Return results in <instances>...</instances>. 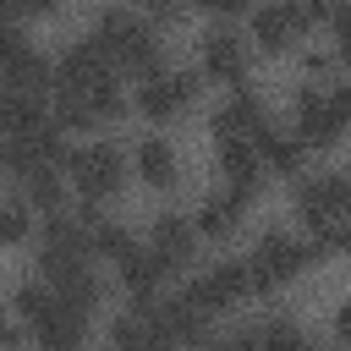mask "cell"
<instances>
[{"label": "cell", "mask_w": 351, "mask_h": 351, "mask_svg": "<svg viewBox=\"0 0 351 351\" xmlns=\"http://www.w3.org/2000/svg\"><path fill=\"white\" fill-rule=\"evenodd\" d=\"M154 318H159L170 351H176V346H203V340H208V313L192 307L186 296H176V302H154Z\"/></svg>", "instance_id": "obj_14"}, {"label": "cell", "mask_w": 351, "mask_h": 351, "mask_svg": "<svg viewBox=\"0 0 351 351\" xmlns=\"http://www.w3.org/2000/svg\"><path fill=\"white\" fill-rule=\"evenodd\" d=\"M258 154H263V165H269L274 176H296L307 143H302V132H263V137H258Z\"/></svg>", "instance_id": "obj_20"}, {"label": "cell", "mask_w": 351, "mask_h": 351, "mask_svg": "<svg viewBox=\"0 0 351 351\" xmlns=\"http://www.w3.org/2000/svg\"><path fill=\"white\" fill-rule=\"evenodd\" d=\"M60 0H5V11H11V22H22V16H49Z\"/></svg>", "instance_id": "obj_30"}, {"label": "cell", "mask_w": 351, "mask_h": 351, "mask_svg": "<svg viewBox=\"0 0 351 351\" xmlns=\"http://www.w3.org/2000/svg\"><path fill=\"white\" fill-rule=\"evenodd\" d=\"M263 154H258V143L252 137H230V143H219V176H225V186L230 192H241V197H252L258 186H263Z\"/></svg>", "instance_id": "obj_13"}, {"label": "cell", "mask_w": 351, "mask_h": 351, "mask_svg": "<svg viewBox=\"0 0 351 351\" xmlns=\"http://www.w3.org/2000/svg\"><path fill=\"white\" fill-rule=\"evenodd\" d=\"M93 252H99V258H115V263H126L137 247H132V236H126L121 225H110V219H93Z\"/></svg>", "instance_id": "obj_26"}, {"label": "cell", "mask_w": 351, "mask_h": 351, "mask_svg": "<svg viewBox=\"0 0 351 351\" xmlns=\"http://www.w3.org/2000/svg\"><path fill=\"white\" fill-rule=\"evenodd\" d=\"M307 258H313V247H302V241H291V236H280V230H269V236H263V241L252 247V258H247V274H252V291H274V285H285V280H296Z\"/></svg>", "instance_id": "obj_2"}, {"label": "cell", "mask_w": 351, "mask_h": 351, "mask_svg": "<svg viewBox=\"0 0 351 351\" xmlns=\"http://www.w3.org/2000/svg\"><path fill=\"white\" fill-rule=\"evenodd\" d=\"M110 346L115 351H170V340H165V329L154 318V302H143L137 313H121L110 324Z\"/></svg>", "instance_id": "obj_15"}, {"label": "cell", "mask_w": 351, "mask_h": 351, "mask_svg": "<svg viewBox=\"0 0 351 351\" xmlns=\"http://www.w3.org/2000/svg\"><path fill=\"white\" fill-rule=\"evenodd\" d=\"M329 104H335V115L351 126V82H335V88H329Z\"/></svg>", "instance_id": "obj_31"}, {"label": "cell", "mask_w": 351, "mask_h": 351, "mask_svg": "<svg viewBox=\"0 0 351 351\" xmlns=\"http://www.w3.org/2000/svg\"><path fill=\"white\" fill-rule=\"evenodd\" d=\"M318 236L307 241L313 247V258H324V252H351V219H329V225H313Z\"/></svg>", "instance_id": "obj_28"}, {"label": "cell", "mask_w": 351, "mask_h": 351, "mask_svg": "<svg viewBox=\"0 0 351 351\" xmlns=\"http://www.w3.org/2000/svg\"><path fill=\"white\" fill-rule=\"evenodd\" d=\"M346 208H351V181H346L340 170L307 176V181L296 186V214H302L307 225H329V219H340Z\"/></svg>", "instance_id": "obj_5"}, {"label": "cell", "mask_w": 351, "mask_h": 351, "mask_svg": "<svg viewBox=\"0 0 351 351\" xmlns=\"http://www.w3.org/2000/svg\"><path fill=\"white\" fill-rule=\"evenodd\" d=\"M27 329H33L38 351H82V340H88V313H77V307H66V302L55 296Z\"/></svg>", "instance_id": "obj_7"}, {"label": "cell", "mask_w": 351, "mask_h": 351, "mask_svg": "<svg viewBox=\"0 0 351 351\" xmlns=\"http://www.w3.org/2000/svg\"><path fill=\"white\" fill-rule=\"evenodd\" d=\"M192 104V77L186 71H148L143 88H137V110L148 121H170Z\"/></svg>", "instance_id": "obj_9"}, {"label": "cell", "mask_w": 351, "mask_h": 351, "mask_svg": "<svg viewBox=\"0 0 351 351\" xmlns=\"http://www.w3.org/2000/svg\"><path fill=\"white\" fill-rule=\"evenodd\" d=\"M340 60H346V66H351V44H340Z\"/></svg>", "instance_id": "obj_37"}, {"label": "cell", "mask_w": 351, "mask_h": 351, "mask_svg": "<svg viewBox=\"0 0 351 351\" xmlns=\"http://www.w3.org/2000/svg\"><path fill=\"white\" fill-rule=\"evenodd\" d=\"M137 176H143L148 186H170V181H176V148H170L165 137L137 143Z\"/></svg>", "instance_id": "obj_21"}, {"label": "cell", "mask_w": 351, "mask_h": 351, "mask_svg": "<svg viewBox=\"0 0 351 351\" xmlns=\"http://www.w3.org/2000/svg\"><path fill=\"white\" fill-rule=\"evenodd\" d=\"M247 203L252 197H241V192H214V197H203V208H197V236H230L236 225H241V214H247Z\"/></svg>", "instance_id": "obj_17"}, {"label": "cell", "mask_w": 351, "mask_h": 351, "mask_svg": "<svg viewBox=\"0 0 351 351\" xmlns=\"http://www.w3.org/2000/svg\"><path fill=\"white\" fill-rule=\"evenodd\" d=\"M197 5H208V11H219V16H230V11H241L247 0H197Z\"/></svg>", "instance_id": "obj_35"}, {"label": "cell", "mask_w": 351, "mask_h": 351, "mask_svg": "<svg viewBox=\"0 0 351 351\" xmlns=\"http://www.w3.org/2000/svg\"><path fill=\"white\" fill-rule=\"evenodd\" d=\"M192 241H197V225H186V219H176V214H159L154 219V252L170 263V269H181L186 258H192Z\"/></svg>", "instance_id": "obj_18"}, {"label": "cell", "mask_w": 351, "mask_h": 351, "mask_svg": "<svg viewBox=\"0 0 351 351\" xmlns=\"http://www.w3.org/2000/svg\"><path fill=\"white\" fill-rule=\"evenodd\" d=\"M296 132H302L307 148H329V143L346 132V121H340L335 104H329V88H302V93H296Z\"/></svg>", "instance_id": "obj_11"}, {"label": "cell", "mask_w": 351, "mask_h": 351, "mask_svg": "<svg viewBox=\"0 0 351 351\" xmlns=\"http://www.w3.org/2000/svg\"><path fill=\"white\" fill-rule=\"evenodd\" d=\"M302 351H324V346H302Z\"/></svg>", "instance_id": "obj_38"}, {"label": "cell", "mask_w": 351, "mask_h": 351, "mask_svg": "<svg viewBox=\"0 0 351 351\" xmlns=\"http://www.w3.org/2000/svg\"><path fill=\"white\" fill-rule=\"evenodd\" d=\"M302 27H307V11H302L296 0H269V5L252 16V38H258L269 55L291 49V44L302 38Z\"/></svg>", "instance_id": "obj_12"}, {"label": "cell", "mask_w": 351, "mask_h": 351, "mask_svg": "<svg viewBox=\"0 0 351 351\" xmlns=\"http://www.w3.org/2000/svg\"><path fill=\"white\" fill-rule=\"evenodd\" d=\"M0 121H5V132H11V137H22V132H38V126H49V115H44L38 93H5V110H0Z\"/></svg>", "instance_id": "obj_23"}, {"label": "cell", "mask_w": 351, "mask_h": 351, "mask_svg": "<svg viewBox=\"0 0 351 351\" xmlns=\"http://www.w3.org/2000/svg\"><path fill=\"white\" fill-rule=\"evenodd\" d=\"M269 132V110L258 104V93H247V88H236L219 110H214V143H230V137H263Z\"/></svg>", "instance_id": "obj_10"}, {"label": "cell", "mask_w": 351, "mask_h": 351, "mask_svg": "<svg viewBox=\"0 0 351 351\" xmlns=\"http://www.w3.org/2000/svg\"><path fill=\"white\" fill-rule=\"evenodd\" d=\"M49 77H55V66L22 38V27H11L5 33V88L11 93H44Z\"/></svg>", "instance_id": "obj_8"}, {"label": "cell", "mask_w": 351, "mask_h": 351, "mask_svg": "<svg viewBox=\"0 0 351 351\" xmlns=\"http://www.w3.org/2000/svg\"><path fill=\"white\" fill-rule=\"evenodd\" d=\"M165 274H170V263H165V258H159L154 247H148V252L137 247V252H132V258L121 263V280H126V291H132L137 302H148V296L159 291V280H165Z\"/></svg>", "instance_id": "obj_19"}, {"label": "cell", "mask_w": 351, "mask_h": 351, "mask_svg": "<svg viewBox=\"0 0 351 351\" xmlns=\"http://www.w3.org/2000/svg\"><path fill=\"white\" fill-rule=\"evenodd\" d=\"M335 329H340V335H346V340H351V302H346V307H340V313H335Z\"/></svg>", "instance_id": "obj_36"}, {"label": "cell", "mask_w": 351, "mask_h": 351, "mask_svg": "<svg viewBox=\"0 0 351 351\" xmlns=\"http://www.w3.org/2000/svg\"><path fill=\"white\" fill-rule=\"evenodd\" d=\"M71 176H77L82 197L99 203V197H115V192H121L126 159H121V148H110V143H88V148L71 154Z\"/></svg>", "instance_id": "obj_3"}, {"label": "cell", "mask_w": 351, "mask_h": 351, "mask_svg": "<svg viewBox=\"0 0 351 351\" xmlns=\"http://www.w3.org/2000/svg\"><path fill=\"white\" fill-rule=\"evenodd\" d=\"M93 38L110 49L115 66L154 71V60H159V38H154V27H148L143 16H132V11H104L99 27H93Z\"/></svg>", "instance_id": "obj_1"}, {"label": "cell", "mask_w": 351, "mask_h": 351, "mask_svg": "<svg viewBox=\"0 0 351 351\" xmlns=\"http://www.w3.org/2000/svg\"><path fill=\"white\" fill-rule=\"evenodd\" d=\"M22 181V192H27V203H38V208H60V181H55V165H44V170H22L16 176Z\"/></svg>", "instance_id": "obj_25"}, {"label": "cell", "mask_w": 351, "mask_h": 351, "mask_svg": "<svg viewBox=\"0 0 351 351\" xmlns=\"http://www.w3.org/2000/svg\"><path fill=\"white\" fill-rule=\"evenodd\" d=\"M296 5L307 11V22H318V16H335V11H340L335 0H296Z\"/></svg>", "instance_id": "obj_32"}, {"label": "cell", "mask_w": 351, "mask_h": 351, "mask_svg": "<svg viewBox=\"0 0 351 351\" xmlns=\"http://www.w3.org/2000/svg\"><path fill=\"white\" fill-rule=\"evenodd\" d=\"M203 71H208L214 82H225V88L247 82V49H241V38L208 33V38H203Z\"/></svg>", "instance_id": "obj_16"}, {"label": "cell", "mask_w": 351, "mask_h": 351, "mask_svg": "<svg viewBox=\"0 0 351 351\" xmlns=\"http://www.w3.org/2000/svg\"><path fill=\"white\" fill-rule=\"evenodd\" d=\"M252 291V274H247V258H225V263H214L208 274H197L181 296L192 302V307H203V313H219V307H230L236 296H247Z\"/></svg>", "instance_id": "obj_4"}, {"label": "cell", "mask_w": 351, "mask_h": 351, "mask_svg": "<svg viewBox=\"0 0 351 351\" xmlns=\"http://www.w3.org/2000/svg\"><path fill=\"white\" fill-rule=\"evenodd\" d=\"M55 121H60V126H77V132H88V126L99 121V104H93V93H82V88H60V99H55Z\"/></svg>", "instance_id": "obj_24"}, {"label": "cell", "mask_w": 351, "mask_h": 351, "mask_svg": "<svg viewBox=\"0 0 351 351\" xmlns=\"http://www.w3.org/2000/svg\"><path fill=\"white\" fill-rule=\"evenodd\" d=\"M335 33H340V44H351V0L335 11Z\"/></svg>", "instance_id": "obj_33"}, {"label": "cell", "mask_w": 351, "mask_h": 351, "mask_svg": "<svg viewBox=\"0 0 351 351\" xmlns=\"http://www.w3.org/2000/svg\"><path fill=\"white\" fill-rule=\"evenodd\" d=\"M0 219H5V225H0V230H5V241H22V236H27V203H22V197H11Z\"/></svg>", "instance_id": "obj_29"}, {"label": "cell", "mask_w": 351, "mask_h": 351, "mask_svg": "<svg viewBox=\"0 0 351 351\" xmlns=\"http://www.w3.org/2000/svg\"><path fill=\"white\" fill-rule=\"evenodd\" d=\"M49 285H55V296H60L66 307H77V313H93V307H99V280H93V269H88V263H82V269L55 274Z\"/></svg>", "instance_id": "obj_22"}, {"label": "cell", "mask_w": 351, "mask_h": 351, "mask_svg": "<svg viewBox=\"0 0 351 351\" xmlns=\"http://www.w3.org/2000/svg\"><path fill=\"white\" fill-rule=\"evenodd\" d=\"M55 77H60V88H104V82H115V60H110V49L99 38H77L60 55Z\"/></svg>", "instance_id": "obj_6"}, {"label": "cell", "mask_w": 351, "mask_h": 351, "mask_svg": "<svg viewBox=\"0 0 351 351\" xmlns=\"http://www.w3.org/2000/svg\"><path fill=\"white\" fill-rule=\"evenodd\" d=\"M181 5H186V0H148L154 16H181Z\"/></svg>", "instance_id": "obj_34"}, {"label": "cell", "mask_w": 351, "mask_h": 351, "mask_svg": "<svg viewBox=\"0 0 351 351\" xmlns=\"http://www.w3.org/2000/svg\"><path fill=\"white\" fill-rule=\"evenodd\" d=\"M307 340L296 335V324H285V318H269V324H258V351H302Z\"/></svg>", "instance_id": "obj_27"}]
</instances>
